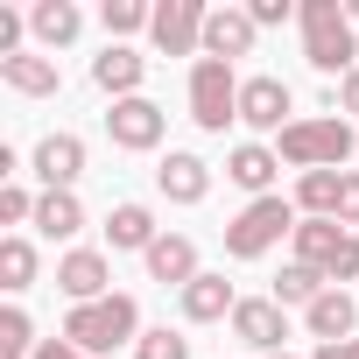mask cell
<instances>
[{"label": "cell", "mask_w": 359, "mask_h": 359, "mask_svg": "<svg viewBox=\"0 0 359 359\" xmlns=\"http://www.w3.org/2000/svg\"><path fill=\"white\" fill-rule=\"evenodd\" d=\"M0 85L8 92H22V99H57V57H36V50H22V57H8L0 64Z\"/></svg>", "instance_id": "d6986e66"}, {"label": "cell", "mask_w": 359, "mask_h": 359, "mask_svg": "<svg viewBox=\"0 0 359 359\" xmlns=\"http://www.w3.org/2000/svg\"><path fill=\"white\" fill-rule=\"evenodd\" d=\"M36 324H29V310H0V359H36Z\"/></svg>", "instance_id": "4316f807"}, {"label": "cell", "mask_w": 359, "mask_h": 359, "mask_svg": "<svg viewBox=\"0 0 359 359\" xmlns=\"http://www.w3.org/2000/svg\"><path fill=\"white\" fill-rule=\"evenodd\" d=\"M36 359H85V352H78L71 338H43V345H36Z\"/></svg>", "instance_id": "836d02e7"}, {"label": "cell", "mask_w": 359, "mask_h": 359, "mask_svg": "<svg viewBox=\"0 0 359 359\" xmlns=\"http://www.w3.org/2000/svg\"><path fill=\"white\" fill-rule=\"evenodd\" d=\"M99 22H106V36L120 43V36L148 29V22H155V8H148V0H106V8H99Z\"/></svg>", "instance_id": "83f0119b"}, {"label": "cell", "mask_w": 359, "mask_h": 359, "mask_svg": "<svg viewBox=\"0 0 359 359\" xmlns=\"http://www.w3.org/2000/svg\"><path fill=\"white\" fill-rule=\"evenodd\" d=\"M296 22H303V57H310V71H324V78H352V71H359V36H352L345 0H303Z\"/></svg>", "instance_id": "6da1fadb"}, {"label": "cell", "mask_w": 359, "mask_h": 359, "mask_svg": "<svg viewBox=\"0 0 359 359\" xmlns=\"http://www.w3.org/2000/svg\"><path fill=\"white\" fill-rule=\"evenodd\" d=\"M352 359H359V338H352Z\"/></svg>", "instance_id": "74e56055"}, {"label": "cell", "mask_w": 359, "mask_h": 359, "mask_svg": "<svg viewBox=\"0 0 359 359\" xmlns=\"http://www.w3.org/2000/svg\"><path fill=\"white\" fill-rule=\"evenodd\" d=\"M36 233H43V240H71V233H85V205H78L71 191H43V198H36Z\"/></svg>", "instance_id": "603a6c76"}, {"label": "cell", "mask_w": 359, "mask_h": 359, "mask_svg": "<svg viewBox=\"0 0 359 359\" xmlns=\"http://www.w3.org/2000/svg\"><path fill=\"white\" fill-rule=\"evenodd\" d=\"M247 15H254V29H275V22H289V0H247Z\"/></svg>", "instance_id": "1f68e13d"}, {"label": "cell", "mask_w": 359, "mask_h": 359, "mask_svg": "<svg viewBox=\"0 0 359 359\" xmlns=\"http://www.w3.org/2000/svg\"><path fill=\"white\" fill-rule=\"evenodd\" d=\"M29 29H36V43H50V50H64V43H78V29H85V15L71 8V0H36V8H29Z\"/></svg>", "instance_id": "7402d4cb"}, {"label": "cell", "mask_w": 359, "mask_h": 359, "mask_svg": "<svg viewBox=\"0 0 359 359\" xmlns=\"http://www.w3.org/2000/svg\"><path fill=\"white\" fill-rule=\"evenodd\" d=\"M191 120L205 134H226V120H240V78L226 57H198L191 64Z\"/></svg>", "instance_id": "8992f818"}, {"label": "cell", "mask_w": 359, "mask_h": 359, "mask_svg": "<svg viewBox=\"0 0 359 359\" xmlns=\"http://www.w3.org/2000/svg\"><path fill=\"white\" fill-rule=\"evenodd\" d=\"M268 359H296V352H268Z\"/></svg>", "instance_id": "8d00e7d4"}, {"label": "cell", "mask_w": 359, "mask_h": 359, "mask_svg": "<svg viewBox=\"0 0 359 359\" xmlns=\"http://www.w3.org/2000/svg\"><path fill=\"white\" fill-rule=\"evenodd\" d=\"M226 176L240 191H254V198H275V176H282V155L268 148V141H240L233 155H226Z\"/></svg>", "instance_id": "9a60e30c"}, {"label": "cell", "mask_w": 359, "mask_h": 359, "mask_svg": "<svg viewBox=\"0 0 359 359\" xmlns=\"http://www.w3.org/2000/svg\"><path fill=\"white\" fill-rule=\"evenodd\" d=\"M141 78H148V57L127 50V43H106V50L92 57V85H99L106 99H141Z\"/></svg>", "instance_id": "4fadbf2b"}, {"label": "cell", "mask_w": 359, "mask_h": 359, "mask_svg": "<svg viewBox=\"0 0 359 359\" xmlns=\"http://www.w3.org/2000/svg\"><path fill=\"white\" fill-rule=\"evenodd\" d=\"M162 127H169V120H162V106H155V99H113V113H106L113 148H134V155H141V148H155V141H162Z\"/></svg>", "instance_id": "30bf717a"}, {"label": "cell", "mask_w": 359, "mask_h": 359, "mask_svg": "<svg viewBox=\"0 0 359 359\" xmlns=\"http://www.w3.org/2000/svg\"><path fill=\"white\" fill-rule=\"evenodd\" d=\"M155 184H162L169 205H205V191H212V162L191 155V148H169L162 169H155Z\"/></svg>", "instance_id": "7c38bea8"}, {"label": "cell", "mask_w": 359, "mask_h": 359, "mask_svg": "<svg viewBox=\"0 0 359 359\" xmlns=\"http://www.w3.org/2000/svg\"><path fill=\"white\" fill-rule=\"evenodd\" d=\"M338 191H345V169H303L296 205H303L310 219H338Z\"/></svg>", "instance_id": "cb8c5ba5"}, {"label": "cell", "mask_w": 359, "mask_h": 359, "mask_svg": "<svg viewBox=\"0 0 359 359\" xmlns=\"http://www.w3.org/2000/svg\"><path fill=\"white\" fill-rule=\"evenodd\" d=\"M310 359H352V338H345V345H317Z\"/></svg>", "instance_id": "e575fe53"}, {"label": "cell", "mask_w": 359, "mask_h": 359, "mask_svg": "<svg viewBox=\"0 0 359 359\" xmlns=\"http://www.w3.org/2000/svg\"><path fill=\"white\" fill-rule=\"evenodd\" d=\"M29 162H36V176H43V191H71L78 176H85V141H78V134H43Z\"/></svg>", "instance_id": "5bb4252c"}, {"label": "cell", "mask_w": 359, "mask_h": 359, "mask_svg": "<svg viewBox=\"0 0 359 359\" xmlns=\"http://www.w3.org/2000/svg\"><path fill=\"white\" fill-rule=\"evenodd\" d=\"M352 148H359V134H352V120H345V113L289 120V127H282V141H275V155H282V162H296V169H345V162H352Z\"/></svg>", "instance_id": "3957f363"}, {"label": "cell", "mask_w": 359, "mask_h": 359, "mask_svg": "<svg viewBox=\"0 0 359 359\" xmlns=\"http://www.w3.org/2000/svg\"><path fill=\"white\" fill-rule=\"evenodd\" d=\"M205 22H212L205 0H155L148 43H155L162 57H198V50H205Z\"/></svg>", "instance_id": "52a82bcc"}, {"label": "cell", "mask_w": 359, "mask_h": 359, "mask_svg": "<svg viewBox=\"0 0 359 359\" xmlns=\"http://www.w3.org/2000/svg\"><path fill=\"white\" fill-rule=\"evenodd\" d=\"M233 310H240V296H233L226 275H198V282L184 289V317H191V324H219V317H233Z\"/></svg>", "instance_id": "44dd1931"}, {"label": "cell", "mask_w": 359, "mask_h": 359, "mask_svg": "<svg viewBox=\"0 0 359 359\" xmlns=\"http://www.w3.org/2000/svg\"><path fill=\"white\" fill-rule=\"evenodd\" d=\"M338 226H359V169H345V191H338Z\"/></svg>", "instance_id": "4dcf8cb0"}, {"label": "cell", "mask_w": 359, "mask_h": 359, "mask_svg": "<svg viewBox=\"0 0 359 359\" xmlns=\"http://www.w3.org/2000/svg\"><path fill=\"white\" fill-rule=\"evenodd\" d=\"M296 261L317 268L331 289L338 282H359V233H345L338 219H303L296 226Z\"/></svg>", "instance_id": "277c9868"}, {"label": "cell", "mask_w": 359, "mask_h": 359, "mask_svg": "<svg viewBox=\"0 0 359 359\" xmlns=\"http://www.w3.org/2000/svg\"><path fill=\"white\" fill-rule=\"evenodd\" d=\"M148 275H155L162 289H191L205 268H198V247H191L184 233H162V240L148 247Z\"/></svg>", "instance_id": "e0dca14e"}, {"label": "cell", "mask_w": 359, "mask_h": 359, "mask_svg": "<svg viewBox=\"0 0 359 359\" xmlns=\"http://www.w3.org/2000/svg\"><path fill=\"white\" fill-rule=\"evenodd\" d=\"M289 113H296V92H289L282 78H247V85H240V120H247L254 134H282Z\"/></svg>", "instance_id": "ba28073f"}, {"label": "cell", "mask_w": 359, "mask_h": 359, "mask_svg": "<svg viewBox=\"0 0 359 359\" xmlns=\"http://www.w3.org/2000/svg\"><path fill=\"white\" fill-rule=\"evenodd\" d=\"M233 338L254 345V352H282V338H289V310H282L275 296H247V303L233 310Z\"/></svg>", "instance_id": "8fae6325"}, {"label": "cell", "mask_w": 359, "mask_h": 359, "mask_svg": "<svg viewBox=\"0 0 359 359\" xmlns=\"http://www.w3.org/2000/svg\"><path fill=\"white\" fill-rule=\"evenodd\" d=\"M57 289H64L71 303H99V296H113V261H106L99 247H71V254L57 261Z\"/></svg>", "instance_id": "9c48e42d"}, {"label": "cell", "mask_w": 359, "mask_h": 359, "mask_svg": "<svg viewBox=\"0 0 359 359\" xmlns=\"http://www.w3.org/2000/svg\"><path fill=\"white\" fill-rule=\"evenodd\" d=\"M303 324H310V338H317V345H345V338L359 331V303H352L345 289H324V296L303 310Z\"/></svg>", "instance_id": "2e32d148"}, {"label": "cell", "mask_w": 359, "mask_h": 359, "mask_svg": "<svg viewBox=\"0 0 359 359\" xmlns=\"http://www.w3.org/2000/svg\"><path fill=\"white\" fill-rule=\"evenodd\" d=\"M324 289H331V282H324V275H317V268H303V261H296V268H282V275H275V303H282V310H289V303H303V310H310V303H317V296H324Z\"/></svg>", "instance_id": "484cf974"}, {"label": "cell", "mask_w": 359, "mask_h": 359, "mask_svg": "<svg viewBox=\"0 0 359 359\" xmlns=\"http://www.w3.org/2000/svg\"><path fill=\"white\" fill-rule=\"evenodd\" d=\"M331 113H359V71L338 78V106H331Z\"/></svg>", "instance_id": "d6a6232c"}, {"label": "cell", "mask_w": 359, "mask_h": 359, "mask_svg": "<svg viewBox=\"0 0 359 359\" xmlns=\"http://www.w3.org/2000/svg\"><path fill=\"white\" fill-rule=\"evenodd\" d=\"M254 36H261V29H254L247 8H212V22H205V57H226V64H233V57L254 50Z\"/></svg>", "instance_id": "ac0fdd59"}, {"label": "cell", "mask_w": 359, "mask_h": 359, "mask_svg": "<svg viewBox=\"0 0 359 359\" xmlns=\"http://www.w3.org/2000/svg\"><path fill=\"white\" fill-rule=\"evenodd\" d=\"M64 338H71L85 359H99V352H113V345H141V303L120 296V289L99 296V303H71Z\"/></svg>", "instance_id": "7a4b0ae2"}, {"label": "cell", "mask_w": 359, "mask_h": 359, "mask_svg": "<svg viewBox=\"0 0 359 359\" xmlns=\"http://www.w3.org/2000/svg\"><path fill=\"white\" fill-rule=\"evenodd\" d=\"M29 219H36V198L22 184H8V191H0V226H29Z\"/></svg>", "instance_id": "f546056e"}, {"label": "cell", "mask_w": 359, "mask_h": 359, "mask_svg": "<svg viewBox=\"0 0 359 359\" xmlns=\"http://www.w3.org/2000/svg\"><path fill=\"white\" fill-rule=\"evenodd\" d=\"M0 289H36V247L15 233V240H0Z\"/></svg>", "instance_id": "d4e9b609"}, {"label": "cell", "mask_w": 359, "mask_h": 359, "mask_svg": "<svg viewBox=\"0 0 359 359\" xmlns=\"http://www.w3.org/2000/svg\"><path fill=\"white\" fill-rule=\"evenodd\" d=\"M106 240H113V254H148L162 233H155V212L148 205H113L106 212Z\"/></svg>", "instance_id": "ffe728a7"}, {"label": "cell", "mask_w": 359, "mask_h": 359, "mask_svg": "<svg viewBox=\"0 0 359 359\" xmlns=\"http://www.w3.org/2000/svg\"><path fill=\"white\" fill-rule=\"evenodd\" d=\"M345 15H352V29H359V0H345Z\"/></svg>", "instance_id": "d590c367"}, {"label": "cell", "mask_w": 359, "mask_h": 359, "mask_svg": "<svg viewBox=\"0 0 359 359\" xmlns=\"http://www.w3.org/2000/svg\"><path fill=\"white\" fill-rule=\"evenodd\" d=\"M296 226H303V219H296V205H289V198H254V205L226 226V254H233V261H261L282 233L296 240Z\"/></svg>", "instance_id": "5b68a950"}, {"label": "cell", "mask_w": 359, "mask_h": 359, "mask_svg": "<svg viewBox=\"0 0 359 359\" xmlns=\"http://www.w3.org/2000/svg\"><path fill=\"white\" fill-rule=\"evenodd\" d=\"M134 359H191V338L184 331H141V345H134Z\"/></svg>", "instance_id": "f1b7e54d"}]
</instances>
